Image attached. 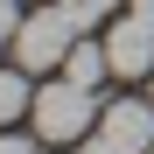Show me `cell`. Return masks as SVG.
<instances>
[{
    "label": "cell",
    "mask_w": 154,
    "mask_h": 154,
    "mask_svg": "<svg viewBox=\"0 0 154 154\" xmlns=\"http://www.w3.org/2000/svg\"><path fill=\"white\" fill-rule=\"evenodd\" d=\"M77 35H91V28H84V14H77L70 0H49L42 14L21 21V35H14V63L28 70V77H56L63 56L77 49Z\"/></svg>",
    "instance_id": "obj_1"
},
{
    "label": "cell",
    "mask_w": 154,
    "mask_h": 154,
    "mask_svg": "<svg viewBox=\"0 0 154 154\" xmlns=\"http://www.w3.org/2000/svg\"><path fill=\"white\" fill-rule=\"evenodd\" d=\"M28 119H35L42 140H84L91 126H98V105H91V91L77 84V77H49V84L35 91Z\"/></svg>",
    "instance_id": "obj_2"
},
{
    "label": "cell",
    "mask_w": 154,
    "mask_h": 154,
    "mask_svg": "<svg viewBox=\"0 0 154 154\" xmlns=\"http://www.w3.org/2000/svg\"><path fill=\"white\" fill-rule=\"evenodd\" d=\"M105 56H112V77H154V21L126 7L105 28Z\"/></svg>",
    "instance_id": "obj_3"
},
{
    "label": "cell",
    "mask_w": 154,
    "mask_h": 154,
    "mask_svg": "<svg viewBox=\"0 0 154 154\" xmlns=\"http://www.w3.org/2000/svg\"><path fill=\"white\" fill-rule=\"evenodd\" d=\"M98 133H105L119 154H147L154 147V98H119V105H105Z\"/></svg>",
    "instance_id": "obj_4"
},
{
    "label": "cell",
    "mask_w": 154,
    "mask_h": 154,
    "mask_svg": "<svg viewBox=\"0 0 154 154\" xmlns=\"http://www.w3.org/2000/svg\"><path fill=\"white\" fill-rule=\"evenodd\" d=\"M112 70V56H105V42H91V35H77V49L63 56V77H77L84 91H98V77Z\"/></svg>",
    "instance_id": "obj_5"
},
{
    "label": "cell",
    "mask_w": 154,
    "mask_h": 154,
    "mask_svg": "<svg viewBox=\"0 0 154 154\" xmlns=\"http://www.w3.org/2000/svg\"><path fill=\"white\" fill-rule=\"evenodd\" d=\"M28 105H35V91H28V70H0V126H14Z\"/></svg>",
    "instance_id": "obj_6"
},
{
    "label": "cell",
    "mask_w": 154,
    "mask_h": 154,
    "mask_svg": "<svg viewBox=\"0 0 154 154\" xmlns=\"http://www.w3.org/2000/svg\"><path fill=\"white\" fill-rule=\"evenodd\" d=\"M70 7H77V14H84V28H98V21H105V14H119V7H126V0H70Z\"/></svg>",
    "instance_id": "obj_7"
},
{
    "label": "cell",
    "mask_w": 154,
    "mask_h": 154,
    "mask_svg": "<svg viewBox=\"0 0 154 154\" xmlns=\"http://www.w3.org/2000/svg\"><path fill=\"white\" fill-rule=\"evenodd\" d=\"M0 154H42V133L28 140V133H0Z\"/></svg>",
    "instance_id": "obj_8"
},
{
    "label": "cell",
    "mask_w": 154,
    "mask_h": 154,
    "mask_svg": "<svg viewBox=\"0 0 154 154\" xmlns=\"http://www.w3.org/2000/svg\"><path fill=\"white\" fill-rule=\"evenodd\" d=\"M14 35H21V14H14V0H0V49H7Z\"/></svg>",
    "instance_id": "obj_9"
},
{
    "label": "cell",
    "mask_w": 154,
    "mask_h": 154,
    "mask_svg": "<svg viewBox=\"0 0 154 154\" xmlns=\"http://www.w3.org/2000/svg\"><path fill=\"white\" fill-rule=\"evenodd\" d=\"M84 154H119V147H112V140H105V133L91 126V133H84Z\"/></svg>",
    "instance_id": "obj_10"
},
{
    "label": "cell",
    "mask_w": 154,
    "mask_h": 154,
    "mask_svg": "<svg viewBox=\"0 0 154 154\" xmlns=\"http://www.w3.org/2000/svg\"><path fill=\"white\" fill-rule=\"evenodd\" d=\"M147 98H154V84H147Z\"/></svg>",
    "instance_id": "obj_11"
},
{
    "label": "cell",
    "mask_w": 154,
    "mask_h": 154,
    "mask_svg": "<svg viewBox=\"0 0 154 154\" xmlns=\"http://www.w3.org/2000/svg\"><path fill=\"white\" fill-rule=\"evenodd\" d=\"M147 154H154V147H147Z\"/></svg>",
    "instance_id": "obj_12"
}]
</instances>
